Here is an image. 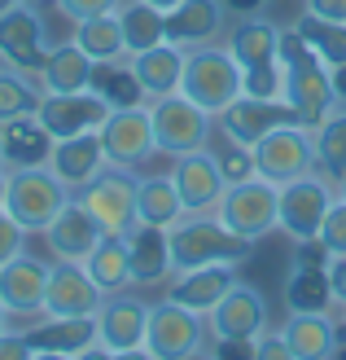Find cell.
<instances>
[{
	"instance_id": "6da1fadb",
	"label": "cell",
	"mask_w": 346,
	"mask_h": 360,
	"mask_svg": "<svg viewBox=\"0 0 346 360\" xmlns=\"http://www.w3.org/2000/svg\"><path fill=\"white\" fill-rule=\"evenodd\" d=\"M281 75H285L281 97L289 101V110H294V119L302 128H320V119L333 105H342L338 75L307 49L298 27H281Z\"/></svg>"
},
{
	"instance_id": "7a4b0ae2",
	"label": "cell",
	"mask_w": 346,
	"mask_h": 360,
	"mask_svg": "<svg viewBox=\"0 0 346 360\" xmlns=\"http://www.w3.org/2000/svg\"><path fill=\"white\" fill-rule=\"evenodd\" d=\"M224 44L241 66V93L281 97V22H272L267 13H241L228 22Z\"/></svg>"
},
{
	"instance_id": "3957f363",
	"label": "cell",
	"mask_w": 346,
	"mask_h": 360,
	"mask_svg": "<svg viewBox=\"0 0 346 360\" xmlns=\"http://www.w3.org/2000/svg\"><path fill=\"white\" fill-rule=\"evenodd\" d=\"M167 238H171V268H175V273H185V268H202V264H241V259H250V250H254V242L237 238L215 211L185 215L180 224L167 229Z\"/></svg>"
},
{
	"instance_id": "277c9868",
	"label": "cell",
	"mask_w": 346,
	"mask_h": 360,
	"mask_svg": "<svg viewBox=\"0 0 346 360\" xmlns=\"http://www.w3.org/2000/svg\"><path fill=\"white\" fill-rule=\"evenodd\" d=\"M70 185L53 172L48 163H35V167H9V198H5V211L22 224L31 238H44V229L58 220V211L70 202Z\"/></svg>"
},
{
	"instance_id": "5b68a950",
	"label": "cell",
	"mask_w": 346,
	"mask_h": 360,
	"mask_svg": "<svg viewBox=\"0 0 346 360\" xmlns=\"http://www.w3.org/2000/svg\"><path fill=\"white\" fill-rule=\"evenodd\" d=\"M215 215L237 233L259 246L263 238L281 233V185H272L267 176H250V180H237V185L224 189Z\"/></svg>"
},
{
	"instance_id": "8992f818",
	"label": "cell",
	"mask_w": 346,
	"mask_h": 360,
	"mask_svg": "<svg viewBox=\"0 0 346 360\" xmlns=\"http://www.w3.org/2000/svg\"><path fill=\"white\" fill-rule=\"evenodd\" d=\"M211 326L202 312L185 308L175 299H154L149 303V334H145V356L154 360H189V356H211Z\"/></svg>"
},
{
	"instance_id": "52a82bcc",
	"label": "cell",
	"mask_w": 346,
	"mask_h": 360,
	"mask_svg": "<svg viewBox=\"0 0 346 360\" xmlns=\"http://www.w3.org/2000/svg\"><path fill=\"white\" fill-rule=\"evenodd\" d=\"M180 93L193 97L202 110L220 115L228 101L241 97V66L228 53V44H202L185 53V75H180Z\"/></svg>"
},
{
	"instance_id": "ba28073f",
	"label": "cell",
	"mask_w": 346,
	"mask_h": 360,
	"mask_svg": "<svg viewBox=\"0 0 346 360\" xmlns=\"http://www.w3.org/2000/svg\"><path fill=\"white\" fill-rule=\"evenodd\" d=\"M149 119H154L158 154H167V158L206 150L215 141V115L202 110V105L193 97H185V93H167V97L149 101Z\"/></svg>"
},
{
	"instance_id": "9c48e42d",
	"label": "cell",
	"mask_w": 346,
	"mask_h": 360,
	"mask_svg": "<svg viewBox=\"0 0 346 360\" xmlns=\"http://www.w3.org/2000/svg\"><path fill=\"white\" fill-rule=\"evenodd\" d=\"M254 167H259V176H267L272 185H289V180H298L307 172H320L312 128H302L298 119L272 128L263 141H254Z\"/></svg>"
},
{
	"instance_id": "30bf717a",
	"label": "cell",
	"mask_w": 346,
	"mask_h": 360,
	"mask_svg": "<svg viewBox=\"0 0 346 360\" xmlns=\"http://www.w3.org/2000/svg\"><path fill=\"white\" fill-rule=\"evenodd\" d=\"M136 180H140V172L114 167V163H110L97 180H88L75 198L97 215V224H101L105 233H119V238H127V233L140 224V220H136Z\"/></svg>"
},
{
	"instance_id": "8fae6325",
	"label": "cell",
	"mask_w": 346,
	"mask_h": 360,
	"mask_svg": "<svg viewBox=\"0 0 346 360\" xmlns=\"http://www.w3.org/2000/svg\"><path fill=\"white\" fill-rule=\"evenodd\" d=\"M145 334H149V299L136 290L105 295L97 308V343L105 356H145Z\"/></svg>"
},
{
	"instance_id": "7c38bea8",
	"label": "cell",
	"mask_w": 346,
	"mask_h": 360,
	"mask_svg": "<svg viewBox=\"0 0 346 360\" xmlns=\"http://www.w3.org/2000/svg\"><path fill=\"white\" fill-rule=\"evenodd\" d=\"M48 49H53V40H48L44 9L18 0L13 9L0 13V66H13L22 75H40Z\"/></svg>"
},
{
	"instance_id": "4fadbf2b",
	"label": "cell",
	"mask_w": 346,
	"mask_h": 360,
	"mask_svg": "<svg viewBox=\"0 0 346 360\" xmlns=\"http://www.w3.org/2000/svg\"><path fill=\"white\" fill-rule=\"evenodd\" d=\"M333 180L324 172H307L298 180L281 185V233L289 242H307V238H320V224H324V211L333 207Z\"/></svg>"
},
{
	"instance_id": "5bb4252c",
	"label": "cell",
	"mask_w": 346,
	"mask_h": 360,
	"mask_svg": "<svg viewBox=\"0 0 346 360\" xmlns=\"http://www.w3.org/2000/svg\"><path fill=\"white\" fill-rule=\"evenodd\" d=\"M97 132H101L105 158H110L114 167H132V172H140V167L158 154L149 105H127V110H110Z\"/></svg>"
},
{
	"instance_id": "9a60e30c",
	"label": "cell",
	"mask_w": 346,
	"mask_h": 360,
	"mask_svg": "<svg viewBox=\"0 0 346 360\" xmlns=\"http://www.w3.org/2000/svg\"><path fill=\"white\" fill-rule=\"evenodd\" d=\"M31 356H62V360H84V356H105V347L97 343V316H48L40 312V321H31L22 330Z\"/></svg>"
},
{
	"instance_id": "2e32d148",
	"label": "cell",
	"mask_w": 346,
	"mask_h": 360,
	"mask_svg": "<svg viewBox=\"0 0 346 360\" xmlns=\"http://www.w3.org/2000/svg\"><path fill=\"white\" fill-rule=\"evenodd\" d=\"M206 326H211L215 343H254V334H263L272 326L263 290L250 285V281H237L232 290L206 312Z\"/></svg>"
},
{
	"instance_id": "e0dca14e",
	"label": "cell",
	"mask_w": 346,
	"mask_h": 360,
	"mask_svg": "<svg viewBox=\"0 0 346 360\" xmlns=\"http://www.w3.org/2000/svg\"><path fill=\"white\" fill-rule=\"evenodd\" d=\"M171 185L180 193V202H185V215H202V211H215L220 207V198L228 189V180L215 163V150H193V154H180L171 158Z\"/></svg>"
},
{
	"instance_id": "ac0fdd59",
	"label": "cell",
	"mask_w": 346,
	"mask_h": 360,
	"mask_svg": "<svg viewBox=\"0 0 346 360\" xmlns=\"http://www.w3.org/2000/svg\"><path fill=\"white\" fill-rule=\"evenodd\" d=\"M294 119L285 97H250L241 93L237 101H228L220 115H215V132H224L232 141H241V146L254 150V141H263L272 128H281V123Z\"/></svg>"
},
{
	"instance_id": "d6986e66",
	"label": "cell",
	"mask_w": 346,
	"mask_h": 360,
	"mask_svg": "<svg viewBox=\"0 0 346 360\" xmlns=\"http://www.w3.org/2000/svg\"><path fill=\"white\" fill-rule=\"evenodd\" d=\"M101 285L88 277V268L75 259H53L48 268V290H44V312L48 316H97L101 308Z\"/></svg>"
},
{
	"instance_id": "ffe728a7",
	"label": "cell",
	"mask_w": 346,
	"mask_h": 360,
	"mask_svg": "<svg viewBox=\"0 0 346 360\" xmlns=\"http://www.w3.org/2000/svg\"><path fill=\"white\" fill-rule=\"evenodd\" d=\"M228 22L232 13L224 0H180L175 9H167V40L185 53L202 44H220Z\"/></svg>"
},
{
	"instance_id": "44dd1931",
	"label": "cell",
	"mask_w": 346,
	"mask_h": 360,
	"mask_svg": "<svg viewBox=\"0 0 346 360\" xmlns=\"http://www.w3.org/2000/svg\"><path fill=\"white\" fill-rule=\"evenodd\" d=\"M48 268L53 259L35 255H13L9 264H0V303L9 316H40L44 312V290H48Z\"/></svg>"
},
{
	"instance_id": "7402d4cb",
	"label": "cell",
	"mask_w": 346,
	"mask_h": 360,
	"mask_svg": "<svg viewBox=\"0 0 346 360\" xmlns=\"http://www.w3.org/2000/svg\"><path fill=\"white\" fill-rule=\"evenodd\" d=\"M40 123L53 136H75V132H97L110 105H105L93 88H79V93H40Z\"/></svg>"
},
{
	"instance_id": "603a6c76",
	"label": "cell",
	"mask_w": 346,
	"mask_h": 360,
	"mask_svg": "<svg viewBox=\"0 0 346 360\" xmlns=\"http://www.w3.org/2000/svg\"><path fill=\"white\" fill-rule=\"evenodd\" d=\"M101 238H105V229L97 224V215L88 211L79 198H70V202L58 211V220L44 229L48 255H53V259H75V264H84L88 255H93V246H97Z\"/></svg>"
},
{
	"instance_id": "cb8c5ba5",
	"label": "cell",
	"mask_w": 346,
	"mask_h": 360,
	"mask_svg": "<svg viewBox=\"0 0 346 360\" xmlns=\"http://www.w3.org/2000/svg\"><path fill=\"white\" fill-rule=\"evenodd\" d=\"M285 343H289V360H329L342 347V321L329 312H289L285 316Z\"/></svg>"
},
{
	"instance_id": "d4e9b609",
	"label": "cell",
	"mask_w": 346,
	"mask_h": 360,
	"mask_svg": "<svg viewBox=\"0 0 346 360\" xmlns=\"http://www.w3.org/2000/svg\"><path fill=\"white\" fill-rule=\"evenodd\" d=\"M48 167L70 185V193H79L88 180H97L105 167H110V158H105V146H101V132L58 136V141H53V154H48Z\"/></svg>"
},
{
	"instance_id": "484cf974",
	"label": "cell",
	"mask_w": 346,
	"mask_h": 360,
	"mask_svg": "<svg viewBox=\"0 0 346 360\" xmlns=\"http://www.w3.org/2000/svg\"><path fill=\"white\" fill-rule=\"evenodd\" d=\"M237 281H241V277H237V264L185 268V273H171V281H167V299H175V303H185V308H193V312L206 316Z\"/></svg>"
},
{
	"instance_id": "4316f807",
	"label": "cell",
	"mask_w": 346,
	"mask_h": 360,
	"mask_svg": "<svg viewBox=\"0 0 346 360\" xmlns=\"http://www.w3.org/2000/svg\"><path fill=\"white\" fill-rule=\"evenodd\" d=\"M127 66L140 84L145 101H158L167 93H180V75H185V49H175L171 40H162L145 53H127Z\"/></svg>"
},
{
	"instance_id": "83f0119b",
	"label": "cell",
	"mask_w": 346,
	"mask_h": 360,
	"mask_svg": "<svg viewBox=\"0 0 346 360\" xmlns=\"http://www.w3.org/2000/svg\"><path fill=\"white\" fill-rule=\"evenodd\" d=\"M127 250H132V281L140 290L149 285H167L171 281V238L167 229H154V224H136L127 233Z\"/></svg>"
},
{
	"instance_id": "f1b7e54d",
	"label": "cell",
	"mask_w": 346,
	"mask_h": 360,
	"mask_svg": "<svg viewBox=\"0 0 346 360\" xmlns=\"http://www.w3.org/2000/svg\"><path fill=\"white\" fill-rule=\"evenodd\" d=\"M93 75H97V62L75 40H62L48 49V58L35 79H40L44 93H79V88H93Z\"/></svg>"
},
{
	"instance_id": "f546056e",
	"label": "cell",
	"mask_w": 346,
	"mask_h": 360,
	"mask_svg": "<svg viewBox=\"0 0 346 360\" xmlns=\"http://www.w3.org/2000/svg\"><path fill=\"white\" fill-rule=\"evenodd\" d=\"M0 141H5V167H35V163H48L58 136L40 123V115H22L0 123Z\"/></svg>"
},
{
	"instance_id": "4dcf8cb0",
	"label": "cell",
	"mask_w": 346,
	"mask_h": 360,
	"mask_svg": "<svg viewBox=\"0 0 346 360\" xmlns=\"http://www.w3.org/2000/svg\"><path fill=\"white\" fill-rule=\"evenodd\" d=\"M88 277L101 285V295H119V290H136L132 281V250H127V238L119 233H105V238L93 246V255L84 259Z\"/></svg>"
},
{
	"instance_id": "1f68e13d",
	"label": "cell",
	"mask_w": 346,
	"mask_h": 360,
	"mask_svg": "<svg viewBox=\"0 0 346 360\" xmlns=\"http://www.w3.org/2000/svg\"><path fill=\"white\" fill-rule=\"evenodd\" d=\"M136 220L140 224H154V229H171L185 220V202L171 185V176H140L136 180Z\"/></svg>"
},
{
	"instance_id": "d6a6232c",
	"label": "cell",
	"mask_w": 346,
	"mask_h": 360,
	"mask_svg": "<svg viewBox=\"0 0 346 360\" xmlns=\"http://www.w3.org/2000/svg\"><path fill=\"white\" fill-rule=\"evenodd\" d=\"M70 27H75V35H70V40H75L97 66H101V62H123V58H127V40H123L119 9H114V13H97V18H79V22H70Z\"/></svg>"
},
{
	"instance_id": "836d02e7",
	"label": "cell",
	"mask_w": 346,
	"mask_h": 360,
	"mask_svg": "<svg viewBox=\"0 0 346 360\" xmlns=\"http://www.w3.org/2000/svg\"><path fill=\"white\" fill-rule=\"evenodd\" d=\"M324 268L289 264V277H285V308L289 312H329L333 308V290H329V273Z\"/></svg>"
},
{
	"instance_id": "e575fe53",
	"label": "cell",
	"mask_w": 346,
	"mask_h": 360,
	"mask_svg": "<svg viewBox=\"0 0 346 360\" xmlns=\"http://www.w3.org/2000/svg\"><path fill=\"white\" fill-rule=\"evenodd\" d=\"M119 22H123V40L127 53H145L167 40V13L145 5V0H123L119 5Z\"/></svg>"
},
{
	"instance_id": "d590c367",
	"label": "cell",
	"mask_w": 346,
	"mask_h": 360,
	"mask_svg": "<svg viewBox=\"0 0 346 360\" xmlns=\"http://www.w3.org/2000/svg\"><path fill=\"white\" fill-rule=\"evenodd\" d=\"M294 27L307 40V49H312L329 70L346 66V22H329V18H316V13H298Z\"/></svg>"
},
{
	"instance_id": "8d00e7d4",
	"label": "cell",
	"mask_w": 346,
	"mask_h": 360,
	"mask_svg": "<svg viewBox=\"0 0 346 360\" xmlns=\"http://www.w3.org/2000/svg\"><path fill=\"white\" fill-rule=\"evenodd\" d=\"M312 136H316V167L329 180H338L346 172V101L320 119V128H312Z\"/></svg>"
},
{
	"instance_id": "74e56055",
	"label": "cell",
	"mask_w": 346,
	"mask_h": 360,
	"mask_svg": "<svg viewBox=\"0 0 346 360\" xmlns=\"http://www.w3.org/2000/svg\"><path fill=\"white\" fill-rule=\"evenodd\" d=\"M93 93H97L105 105H110V110L149 105V101H145V93H140V84H136V75H132V66H127V58H123V62H101V66H97Z\"/></svg>"
},
{
	"instance_id": "f35d334b",
	"label": "cell",
	"mask_w": 346,
	"mask_h": 360,
	"mask_svg": "<svg viewBox=\"0 0 346 360\" xmlns=\"http://www.w3.org/2000/svg\"><path fill=\"white\" fill-rule=\"evenodd\" d=\"M40 79L35 75H22L13 66H0V123L9 119H22V115H35L40 110Z\"/></svg>"
},
{
	"instance_id": "ab89813d",
	"label": "cell",
	"mask_w": 346,
	"mask_h": 360,
	"mask_svg": "<svg viewBox=\"0 0 346 360\" xmlns=\"http://www.w3.org/2000/svg\"><path fill=\"white\" fill-rule=\"evenodd\" d=\"M211 150H215V163H220V172H224L228 185L259 176V167H254V150H250V146H241V141H232V136H224V132H215Z\"/></svg>"
},
{
	"instance_id": "60d3db41",
	"label": "cell",
	"mask_w": 346,
	"mask_h": 360,
	"mask_svg": "<svg viewBox=\"0 0 346 360\" xmlns=\"http://www.w3.org/2000/svg\"><path fill=\"white\" fill-rule=\"evenodd\" d=\"M320 246L329 250V255H346V202H342V198H333V207L324 211Z\"/></svg>"
},
{
	"instance_id": "b9f144b4",
	"label": "cell",
	"mask_w": 346,
	"mask_h": 360,
	"mask_svg": "<svg viewBox=\"0 0 346 360\" xmlns=\"http://www.w3.org/2000/svg\"><path fill=\"white\" fill-rule=\"evenodd\" d=\"M27 238H31V233L18 224L9 211H0V264H9L13 255H22V250H27Z\"/></svg>"
},
{
	"instance_id": "7bdbcfd3",
	"label": "cell",
	"mask_w": 346,
	"mask_h": 360,
	"mask_svg": "<svg viewBox=\"0 0 346 360\" xmlns=\"http://www.w3.org/2000/svg\"><path fill=\"white\" fill-rule=\"evenodd\" d=\"M123 0H58V9L66 22H79V18H97V13H114Z\"/></svg>"
},
{
	"instance_id": "ee69618b",
	"label": "cell",
	"mask_w": 346,
	"mask_h": 360,
	"mask_svg": "<svg viewBox=\"0 0 346 360\" xmlns=\"http://www.w3.org/2000/svg\"><path fill=\"white\" fill-rule=\"evenodd\" d=\"M250 356L254 360H285L289 356V343H285V330H263V334H254V343H250Z\"/></svg>"
},
{
	"instance_id": "f6af8a7d",
	"label": "cell",
	"mask_w": 346,
	"mask_h": 360,
	"mask_svg": "<svg viewBox=\"0 0 346 360\" xmlns=\"http://www.w3.org/2000/svg\"><path fill=\"white\" fill-rule=\"evenodd\" d=\"M0 360H35L22 330H5V334H0Z\"/></svg>"
},
{
	"instance_id": "bcb514c9",
	"label": "cell",
	"mask_w": 346,
	"mask_h": 360,
	"mask_svg": "<svg viewBox=\"0 0 346 360\" xmlns=\"http://www.w3.org/2000/svg\"><path fill=\"white\" fill-rule=\"evenodd\" d=\"M329 290H333V308H346V255H329Z\"/></svg>"
},
{
	"instance_id": "7dc6e473",
	"label": "cell",
	"mask_w": 346,
	"mask_h": 360,
	"mask_svg": "<svg viewBox=\"0 0 346 360\" xmlns=\"http://www.w3.org/2000/svg\"><path fill=\"white\" fill-rule=\"evenodd\" d=\"M294 264H307V268H324V264H329V250L320 246V238L294 242Z\"/></svg>"
},
{
	"instance_id": "c3c4849f",
	"label": "cell",
	"mask_w": 346,
	"mask_h": 360,
	"mask_svg": "<svg viewBox=\"0 0 346 360\" xmlns=\"http://www.w3.org/2000/svg\"><path fill=\"white\" fill-rule=\"evenodd\" d=\"M302 13L329 18V22H346V0H302Z\"/></svg>"
},
{
	"instance_id": "681fc988",
	"label": "cell",
	"mask_w": 346,
	"mask_h": 360,
	"mask_svg": "<svg viewBox=\"0 0 346 360\" xmlns=\"http://www.w3.org/2000/svg\"><path fill=\"white\" fill-rule=\"evenodd\" d=\"M224 5H228V13H232V18H241V13H263L267 0H224Z\"/></svg>"
},
{
	"instance_id": "f907efd6",
	"label": "cell",
	"mask_w": 346,
	"mask_h": 360,
	"mask_svg": "<svg viewBox=\"0 0 346 360\" xmlns=\"http://www.w3.org/2000/svg\"><path fill=\"white\" fill-rule=\"evenodd\" d=\"M5 198H9V167H0V211H5Z\"/></svg>"
},
{
	"instance_id": "816d5d0a",
	"label": "cell",
	"mask_w": 346,
	"mask_h": 360,
	"mask_svg": "<svg viewBox=\"0 0 346 360\" xmlns=\"http://www.w3.org/2000/svg\"><path fill=\"white\" fill-rule=\"evenodd\" d=\"M145 5H154V9L167 13V9H175V5H180V0H145Z\"/></svg>"
},
{
	"instance_id": "f5cc1de1",
	"label": "cell",
	"mask_w": 346,
	"mask_h": 360,
	"mask_svg": "<svg viewBox=\"0 0 346 360\" xmlns=\"http://www.w3.org/2000/svg\"><path fill=\"white\" fill-rule=\"evenodd\" d=\"M333 189H338V198H342V202H346V172H342V176L333 180Z\"/></svg>"
},
{
	"instance_id": "db71d44e",
	"label": "cell",
	"mask_w": 346,
	"mask_h": 360,
	"mask_svg": "<svg viewBox=\"0 0 346 360\" xmlns=\"http://www.w3.org/2000/svg\"><path fill=\"white\" fill-rule=\"evenodd\" d=\"M22 5H35V9H48V5H58V0H22Z\"/></svg>"
},
{
	"instance_id": "11a10c76",
	"label": "cell",
	"mask_w": 346,
	"mask_h": 360,
	"mask_svg": "<svg viewBox=\"0 0 346 360\" xmlns=\"http://www.w3.org/2000/svg\"><path fill=\"white\" fill-rule=\"evenodd\" d=\"M9 330V312H5V303H0V334Z\"/></svg>"
},
{
	"instance_id": "9f6ffc18",
	"label": "cell",
	"mask_w": 346,
	"mask_h": 360,
	"mask_svg": "<svg viewBox=\"0 0 346 360\" xmlns=\"http://www.w3.org/2000/svg\"><path fill=\"white\" fill-rule=\"evenodd\" d=\"M18 5V0H0V13H5V9H13Z\"/></svg>"
},
{
	"instance_id": "6f0895ef",
	"label": "cell",
	"mask_w": 346,
	"mask_h": 360,
	"mask_svg": "<svg viewBox=\"0 0 346 360\" xmlns=\"http://www.w3.org/2000/svg\"><path fill=\"white\" fill-rule=\"evenodd\" d=\"M0 167H5V141H0Z\"/></svg>"
},
{
	"instance_id": "680465c9",
	"label": "cell",
	"mask_w": 346,
	"mask_h": 360,
	"mask_svg": "<svg viewBox=\"0 0 346 360\" xmlns=\"http://www.w3.org/2000/svg\"><path fill=\"white\" fill-rule=\"evenodd\" d=\"M338 312H342V334H346V308H338Z\"/></svg>"
}]
</instances>
